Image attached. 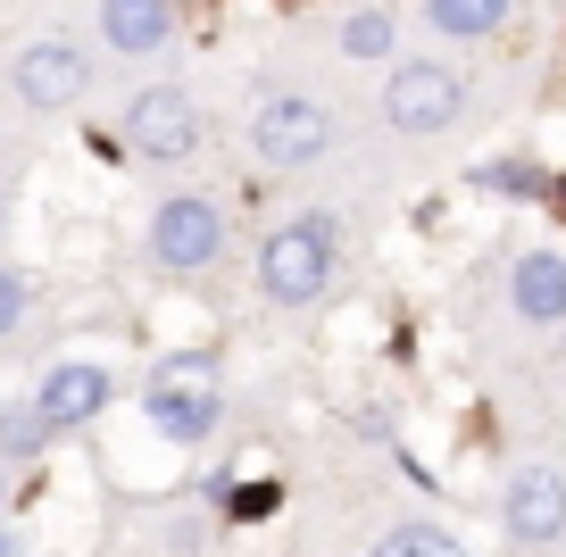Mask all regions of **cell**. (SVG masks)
Listing matches in <instances>:
<instances>
[{"mask_svg": "<svg viewBox=\"0 0 566 557\" xmlns=\"http://www.w3.org/2000/svg\"><path fill=\"white\" fill-rule=\"evenodd\" d=\"M334 266H342L334 217L301 209V217H283V225L259 242V292L275 299V308H317V299L334 292Z\"/></svg>", "mask_w": 566, "mask_h": 557, "instance_id": "1", "label": "cell"}, {"mask_svg": "<svg viewBox=\"0 0 566 557\" xmlns=\"http://www.w3.org/2000/svg\"><path fill=\"white\" fill-rule=\"evenodd\" d=\"M142 417H150V433H159V441H176V450L209 441L217 424H226V383H217V358H200V349L159 358L150 375H142Z\"/></svg>", "mask_w": 566, "mask_h": 557, "instance_id": "2", "label": "cell"}, {"mask_svg": "<svg viewBox=\"0 0 566 557\" xmlns=\"http://www.w3.org/2000/svg\"><path fill=\"white\" fill-rule=\"evenodd\" d=\"M334 150V108L317 101V92H266L259 108H250V158L275 175H301L317 167V158Z\"/></svg>", "mask_w": 566, "mask_h": 557, "instance_id": "3", "label": "cell"}, {"mask_svg": "<svg viewBox=\"0 0 566 557\" xmlns=\"http://www.w3.org/2000/svg\"><path fill=\"white\" fill-rule=\"evenodd\" d=\"M142 250H150V266L159 275H209L217 259H226V209L200 192H176L150 209V225H142Z\"/></svg>", "mask_w": 566, "mask_h": 557, "instance_id": "4", "label": "cell"}, {"mask_svg": "<svg viewBox=\"0 0 566 557\" xmlns=\"http://www.w3.org/2000/svg\"><path fill=\"white\" fill-rule=\"evenodd\" d=\"M459 108H467V75L442 67V59H400L391 84H384V125H391V134H417V141L450 134Z\"/></svg>", "mask_w": 566, "mask_h": 557, "instance_id": "5", "label": "cell"}, {"mask_svg": "<svg viewBox=\"0 0 566 557\" xmlns=\"http://www.w3.org/2000/svg\"><path fill=\"white\" fill-rule=\"evenodd\" d=\"M125 141H134V158H150V167L192 158L200 150V101L184 84H142L134 101H125Z\"/></svg>", "mask_w": 566, "mask_h": 557, "instance_id": "6", "label": "cell"}, {"mask_svg": "<svg viewBox=\"0 0 566 557\" xmlns=\"http://www.w3.org/2000/svg\"><path fill=\"white\" fill-rule=\"evenodd\" d=\"M108 400H117V375H108L101 358H59L51 375L34 383V417L51 424V441L75 433V424H101Z\"/></svg>", "mask_w": 566, "mask_h": 557, "instance_id": "7", "label": "cell"}, {"mask_svg": "<svg viewBox=\"0 0 566 557\" xmlns=\"http://www.w3.org/2000/svg\"><path fill=\"white\" fill-rule=\"evenodd\" d=\"M500 533H509L516 549L566 540V474L558 466H516L509 491H500Z\"/></svg>", "mask_w": 566, "mask_h": 557, "instance_id": "8", "label": "cell"}, {"mask_svg": "<svg viewBox=\"0 0 566 557\" xmlns=\"http://www.w3.org/2000/svg\"><path fill=\"white\" fill-rule=\"evenodd\" d=\"M9 92H18L25 108H75L92 92V59L75 51V42H25L18 59H9Z\"/></svg>", "mask_w": 566, "mask_h": 557, "instance_id": "9", "label": "cell"}, {"mask_svg": "<svg viewBox=\"0 0 566 557\" xmlns=\"http://www.w3.org/2000/svg\"><path fill=\"white\" fill-rule=\"evenodd\" d=\"M509 308L525 316V325H566V250H525V259L509 266Z\"/></svg>", "mask_w": 566, "mask_h": 557, "instance_id": "10", "label": "cell"}, {"mask_svg": "<svg viewBox=\"0 0 566 557\" xmlns=\"http://www.w3.org/2000/svg\"><path fill=\"white\" fill-rule=\"evenodd\" d=\"M101 42L117 59H150L176 42V0H101Z\"/></svg>", "mask_w": 566, "mask_h": 557, "instance_id": "11", "label": "cell"}, {"mask_svg": "<svg viewBox=\"0 0 566 557\" xmlns=\"http://www.w3.org/2000/svg\"><path fill=\"white\" fill-rule=\"evenodd\" d=\"M509 9H516V0H424V18L442 25V34H459V42L500 34V25H509Z\"/></svg>", "mask_w": 566, "mask_h": 557, "instance_id": "12", "label": "cell"}, {"mask_svg": "<svg viewBox=\"0 0 566 557\" xmlns=\"http://www.w3.org/2000/svg\"><path fill=\"white\" fill-rule=\"evenodd\" d=\"M342 51L350 59H391L400 51V18H391V9H350V18H342Z\"/></svg>", "mask_w": 566, "mask_h": 557, "instance_id": "13", "label": "cell"}, {"mask_svg": "<svg viewBox=\"0 0 566 557\" xmlns=\"http://www.w3.org/2000/svg\"><path fill=\"white\" fill-rule=\"evenodd\" d=\"M375 557H467V540L442 533V524H391V533L375 540Z\"/></svg>", "mask_w": 566, "mask_h": 557, "instance_id": "14", "label": "cell"}, {"mask_svg": "<svg viewBox=\"0 0 566 557\" xmlns=\"http://www.w3.org/2000/svg\"><path fill=\"white\" fill-rule=\"evenodd\" d=\"M51 450V424L34 417V400H9L0 408V458H42Z\"/></svg>", "mask_w": 566, "mask_h": 557, "instance_id": "15", "label": "cell"}, {"mask_svg": "<svg viewBox=\"0 0 566 557\" xmlns=\"http://www.w3.org/2000/svg\"><path fill=\"white\" fill-rule=\"evenodd\" d=\"M475 183H483V192H509V200H542L549 192V175L533 167V158H509V167L492 158V167H475Z\"/></svg>", "mask_w": 566, "mask_h": 557, "instance_id": "16", "label": "cell"}, {"mask_svg": "<svg viewBox=\"0 0 566 557\" xmlns=\"http://www.w3.org/2000/svg\"><path fill=\"white\" fill-rule=\"evenodd\" d=\"M25 316H34V275L0 266V341H9V333H25Z\"/></svg>", "mask_w": 566, "mask_h": 557, "instance_id": "17", "label": "cell"}, {"mask_svg": "<svg viewBox=\"0 0 566 557\" xmlns=\"http://www.w3.org/2000/svg\"><path fill=\"white\" fill-rule=\"evenodd\" d=\"M0 557H25V540H18V533H9V524H0Z\"/></svg>", "mask_w": 566, "mask_h": 557, "instance_id": "18", "label": "cell"}, {"mask_svg": "<svg viewBox=\"0 0 566 557\" xmlns=\"http://www.w3.org/2000/svg\"><path fill=\"white\" fill-rule=\"evenodd\" d=\"M0 225H9V200H0Z\"/></svg>", "mask_w": 566, "mask_h": 557, "instance_id": "19", "label": "cell"}, {"mask_svg": "<svg viewBox=\"0 0 566 557\" xmlns=\"http://www.w3.org/2000/svg\"><path fill=\"white\" fill-rule=\"evenodd\" d=\"M0 500H9V474H0Z\"/></svg>", "mask_w": 566, "mask_h": 557, "instance_id": "20", "label": "cell"}]
</instances>
